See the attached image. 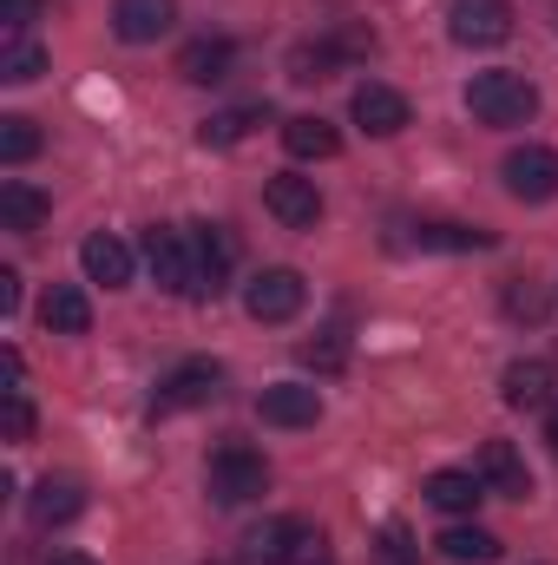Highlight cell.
<instances>
[{
  "instance_id": "6da1fadb",
  "label": "cell",
  "mask_w": 558,
  "mask_h": 565,
  "mask_svg": "<svg viewBox=\"0 0 558 565\" xmlns=\"http://www.w3.org/2000/svg\"><path fill=\"white\" fill-rule=\"evenodd\" d=\"M466 113L480 126H526L539 113V86L526 73H473L466 79Z\"/></svg>"
},
{
  "instance_id": "7a4b0ae2",
  "label": "cell",
  "mask_w": 558,
  "mask_h": 565,
  "mask_svg": "<svg viewBox=\"0 0 558 565\" xmlns=\"http://www.w3.org/2000/svg\"><path fill=\"white\" fill-rule=\"evenodd\" d=\"M204 487H211L217 507H250V500L270 487V460H264L257 447H244V440H224V447L211 454V467H204Z\"/></svg>"
},
{
  "instance_id": "3957f363",
  "label": "cell",
  "mask_w": 558,
  "mask_h": 565,
  "mask_svg": "<svg viewBox=\"0 0 558 565\" xmlns=\"http://www.w3.org/2000/svg\"><path fill=\"white\" fill-rule=\"evenodd\" d=\"M322 533L309 520H264L244 533V565H322Z\"/></svg>"
},
{
  "instance_id": "277c9868",
  "label": "cell",
  "mask_w": 558,
  "mask_h": 565,
  "mask_svg": "<svg viewBox=\"0 0 558 565\" xmlns=\"http://www.w3.org/2000/svg\"><path fill=\"white\" fill-rule=\"evenodd\" d=\"M302 302H309V282L302 270H257V277L244 282V309H250V322H289V316H302Z\"/></svg>"
},
{
  "instance_id": "5b68a950",
  "label": "cell",
  "mask_w": 558,
  "mask_h": 565,
  "mask_svg": "<svg viewBox=\"0 0 558 565\" xmlns=\"http://www.w3.org/2000/svg\"><path fill=\"white\" fill-rule=\"evenodd\" d=\"M224 395V369L211 362V355H191V362H178L164 382H158V415H178V408H204V402H217Z\"/></svg>"
},
{
  "instance_id": "8992f818",
  "label": "cell",
  "mask_w": 558,
  "mask_h": 565,
  "mask_svg": "<svg viewBox=\"0 0 558 565\" xmlns=\"http://www.w3.org/2000/svg\"><path fill=\"white\" fill-rule=\"evenodd\" d=\"M230 264H237V244L224 224H191V296H217L230 282Z\"/></svg>"
},
{
  "instance_id": "52a82bcc",
  "label": "cell",
  "mask_w": 558,
  "mask_h": 565,
  "mask_svg": "<svg viewBox=\"0 0 558 565\" xmlns=\"http://www.w3.org/2000/svg\"><path fill=\"white\" fill-rule=\"evenodd\" d=\"M447 33L460 46H500V40H513V0H453Z\"/></svg>"
},
{
  "instance_id": "ba28073f",
  "label": "cell",
  "mask_w": 558,
  "mask_h": 565,
  "mask_svg": "<svg viewBox=\"0 0 558 565\" xmlns=\"http://www.w3.org/2000/svg\"><path fill=\"white\" fill-rule=\"evenodd\" d=\"M500 178H506V191L519 204H546V198H558V151L552 145H519L500 164Z\"/></svg>"
},
{
  "instance_id": "9c48e42d",
  "label": "cell",
  "mask_w": 558,
  "mask_h": 565,
  "mask_svg": "<svg viewBox=\"0 0 558 565\" xmlns=\"http://www.w3.org/2000/svg\"><path fill=\"white\" fill-rule=\"evenodd\" d=\"M264 211L277 217L282 231H315V224H322V191H315V178L277 171V178L264 184Z\"/></svg>"
},
{
  "instance_id": "30bf717a",
  "label": "cell",
  "mask_w": 558,
  "mask_h": 565,
  "mask_svg": "<svg viewBox=\"0 0 558 565\" xmlns=\"http://www.w3.org/2000/svg\"><path fill=\"white\" fill-rule=\"evenodd\" d=\"M144 264H151L158 289H171V296H191V231L151 224V231H144Z\"/></svg>"
},
{
  "instance_id": "8fae6325",
  "label": "cell",
  "mask_w": 558,
  "mask_h": 565,
  "mask_svg": "<svg viewBox=\"0 0 558 565\" xmlns=\"http://www.w3.org/2000/svg\"><path fill=\"white\" fill-rule=\"evenodd\" d=\"M348 113H355V126H362L368 139H395V132L408 126V99H401L395 86H382V79H368V86H355V99H348Z\"/></svg>"
},
{
  "instance_id": "7c38bea8",
  "label": "cell",
  "mask_w": 558,
  "mask_h": 565,
  "mask_svg": "<svg viewBox=\"0 0 558 565\" xmlns=\"http://www.w3.org/2000/svg\"><path fill=\"white\" fill-rule=\"evenodd\" d=\"M178 26V0H119L112 7V33L126 40V46H151V40H164Z\"/></svg>"
},
{
  "instance_id": "4fadbf2b",
  "label": "cell",
  "mask_w": 558,
  "mask_h": 565,
  "mask_svg": "<svg viewBox=\"0 0 558 565\" xmlns=\"http://www.w3.org/2000/svg\"><path fill=\"white\" fill-rule=\"evenodd\" d=\"M257 415L270 427H315L322 422V395H315L309 382H270V388L257 395Z\"/></svg>"
},
{
  "instance_id": "5bb4252c",
  "label": "cell",
  "mask_w": 558,
  "mask_h": 565,
  "mask_svg": "<svg viewBox=\"0 0 558 565\" xmlns=\"http://www.w3.org/2000/svg\"><path fill=\"white\" fill-rule=\"evenodd\" d=\"M480 480L493 493H506V500H533V473H526V460H519L513 440H486L480 447Z\"/></svg>"
},
{
  "instance_id": "9a60e30c",
  "label": "cell",
  "mask_w": 558,
  "mask_h": 565,
  "mask_svg": "<svg viewBox=\"0 0 558 565\" xmlns=\"http://www.w3.org/2000/svg\"><path fill=\"white\" fill-rule=\"evenodd\" d=\"M427 507H440V513H473L480 500H486V480L480 473H466V467H440V473H427Z\"/></svg>"
},
{
  "instance_id": "2e32d148",
  "label": "cell",
  "mask_w": 558,
  "mask_h": 565,
  "mask_svg": "<svg viewBox=\"0 0 558 565\" xmlns=\"http://www.w3.org/2000/svg\"><path fill=\"white\" fill-rule=\"evenodd\" d=\"M230 60H237V46L217 40V33H204V40H191V46L178 53V73H184L191 86H217V79H230Z\"/></svg>"
},
{
  "instance_id": "e0dca14e",
  "label": "cell",
  "mask_w": 558,
  "mask_h": 565,
  "mask_svg": "<svg viewBox=\"0 0 558 565\" xmlns=\"http://www.w3.org/2000/svg\"><path fill=\"white\" fill-rule=\"evenodd\" d=\"M46 217H53V198L40 184H26V178H7L0 184V224L7 231H40Z\"/></svg>"
},
{
  "instance_id": "ac0fdd59",
  "label": "cell",
  "mask_w": 558,
  "mask_h": 565,
  "mask_svg": "<svg viewBox=\"0 0 558 565\" xmlns=\"http://www.w3.org/2000/svg\"><path fill=\"white\" fill-rule=\"evenodd\" d=\"M79 507H86V493H79V480H40L33 487V500H26V513H33V526H66V520H79Z\"/></svg>"
},
{
  "instance_id": "d6986e66",
  "label": "cell",
  "mask_w": 558,
  "mask_h": 565,
  "mask_svg": "<svg viewBox=\"0 0 558 565\" xmlns=\"http://www.w3.org/2000/svg\"><path fill=\"white\" fill-rule=\"evenodd\" d=\"M79 264H86V277L106 282V289H126V282H132V250H126L119 237H106V231L79 244Z\"/></svg>"
},
{
  "instance_id": "ffe728a7",
  "label": "cell",
  "mask_w": 558,
  "mask_h": 565,
  "mask_svg": "<svg viewBox=\"0 0 558 565\" xmlns=\"http://www.w3.org/2000/svg\"><path fill=\"white\" fill-rule=\"evenodd\" d=\"M40 322H46L53 335H86V329H93V302H86V289H73V282L46 289V302H40Z\"/></svg>"
},
{
  "instance_id": "44dd1931",
  "label": "cell",
  "mask_w": 558,
  "mask_h": 565,
  "mask_svg": "<svg viewBox=\"0 0 558 565\" xmlns=\"http://www.w3.org/2000/svg\"><path fill=\"white\" fill-rule=\"evenodd\" d=\"M348 60H342V46L335 40H302V46H289V79L296 86H322V79H335Z\"/></svg>"
},
{
  "instance_id": "7402d4cb",
  "label": "cell",
  "mask_w": 558,
  "mask_h": 565,
  "mask_svg": "<svg viewBox=\"0 0 558 565\" xmlns=\"http://www.w3.org/2000/svg\"><path fill=\"white\" fill-rule=\"evenodd\" d=\"M282 145H289V158H335L342 151V132L329 119L302 113V119H282Z\"/></svg>"
},
{
  "instance_id": "603a6c76",
  "label": "cell",
  "mask_w": 558,
  "mask_h": 565,
  "mask_svg": "<svg viewBox=\"0 0 558 565\" xmlns=\"http://www.w3.org/2000/svg\"><path fill=\"white\" fill-rule=\"evenodd\" d=\"M500 395H506V408H546L552 402V369L546 362H513Z\"/></svg>"
},
{
  "instance_id": "cb8c5ba5",
  "label": "cell",
  "mask_w": 558,
  "mask_h": 565,
  "mask_svg": "<svg viewBox=\"0 0 558 565\" xmlns=\"http://www.w3.org/2000/svg\"><path fill=\"white\" fill-rule=\"evenodd\" d=\"M433 546H440V559H453V565H486V559H500V540H493L486 526H447Z\"/></svg>"
},
{
  "instance_id": "d4e9b609",
  "label": "cell",
  "mask_w": 558,
  "mask_h": 565,
  "mask_svg": "<svg viewBox=\"0 0 558 565\" xmlns=\"http://www.w3.org/2000/svg\"><path fill=\"white\" fill-rule=\"evenodd\" d=\"M415 250H493V231H480V224H415Z\"/></svg>"
},
{
  "instance_id": "484cf974",
  "label": "cell",
  "mask_w": 558,
  "mask_h": 565,
  "mask_svg": "<svg viewBox=\"0 0 558 565\" xmlns=\"http://www.w3.org/2000/svg\"><path fill=\"white\" fill-rule=\"evenodd\" d=\"M264 119H270V106H230V113H211V119L197 126V139L204 145H237V139H250Z\"/></svg>"
},
{
  "instance_id": "4316f807",
  "label": "cell",
  "mask_w": 558,
  "mask_h": 565,
  "mask_svg": "<svg viewBox=\"0 0 558 565\" xmlns=\"http://www.w3.org/2000/svg\"><path fill=\"white\" fill-rule=\"evenodd\" d=\"M40 73H46V46H40V40H26V33H20V40H7V46H0V79L33 86Z\"/></svg>"
},
{
  "instance_id": "83f0119b",
  "label": "cell",
  "mask_w": 558,
  "mask_h": 565,
  "mask_svg": "<svg viewBox=\"0 0 558 565\" xmlns=\"http://www.w3.org/2000/svg\"><path fill=\"white\" fill-rule=\"evenodd\" d=\"M302 369H315V375H342V369H348V335H342V329L309 335V342H302Z\"/></svg>"
},
{
  "instance_id": "f1b7e54d",
  "label": "cell",
  "mask_w": 558,
  "mask_h": 565,
  "mask_svg": "<svg viewBox=\"0 0 558 565\" xmlns=\"http://www.w3.org/2000/svg\"><path fill=\"white\" fill-rule=\"evenodd\" d=\"M33 151H40V126L20 119V113H7L0 119V164H26Z\"/></svg>"
},
{
  "instance_id": "f546056e",
  "label": "cell",
  "mask_w": 558,
  "mask_h": 565,
  "mask_svg": "<svg viewBox=\"0 0 558 565\" xmlns=\"http://www.w3.org/2000/svg\"><path fill=\"white\" fill-rule=\"evenodd\" d=\"M506 316H513V322H546V316H552V302H546L539 289L513 282V289H506Z\"/></svg>"
},
{
  "instance_id": "4dcf8cb0",
  "label": "cell",
  "mask_w": 558,
  "mask_h": 565,
  "mask_svg": "<svg viewBox=\"0 0 558 565\" xmlns=\"http://www.w3.org/2000/svg\"><path fill=\"white\" fill-rule=\"evenodd\" d=\"M7 440L13 447L33 440V402H26V388H7Z\"/></svg>"
},
{
  "instance_id": "1f68e13d",
  "label": "cell",
  "mask_w": 558,
  "mask_h": 565,
  "mask_svg": "<svg viewBox=\"0 0 558 565\" xmlns=\"http://www.w3.org/2000/svg\"><path fill=\"white\" fill-rule=\"evenodd\" d=\"M329 40L342 46V60H368V53H375V33H368V26H335Z\"/></svg>"
},
{
  "instance_id": "d6a6232c",
  "label": "cell",
  "mask_w": 558,
  "mask_h": 565,
  "mask_svg": "<svg viewBox=\"0 0 558 565\" xmlns=\"http://www.w3.org/2000/svg\"><path fill=\"white\" fill-rule=\"evenodd\" d=\"M26 20H33V0H0V26H7V40H20Z\"/></svg>"
},
{
  "instance_id": "836d02e7",
  "label": "cell",
  "mask_w": 558,
  "mask_h": 565,
  "mask_svg": "<svg viewBox=\"0 0 558 565\" xmlns=\"http://www.w3.org/2000/svg\"><path fill=\"white\" fill-rule=\"evenodd\" d=\"M20 309V270H0V316Z\"/></svg>"
},
{
  "instance_id": "e575fe53",
  "label": "cell",
  "mask_w": 558,
  "mask_h": 565,
  "mask_svg": "<svg viewBox=\"0 0 558 565\" xmlns=\"http://www.w3.org/2000/svg\"><path fill=\"white\" fill-rule=\"evenodd\" d=\"M46 565H99V559H86V553H53Z\"/></svg>"
},
{
  "instance_id": "d590c367",
  "label": "cell",
  "mask_w": 558,
  "mask_h": 565,
  "mask_svg": "<svg viewBox=\"0 0 558 565\" xmlns=\"http://www.w3.org/2000/svg\"><path fill=\"white\" fill-rule=\"evenodd\" d=\"M546 440H552V454H558V415H552V422H546Z\"/></svg>"
},
{
  "instance_id": "8d00e7d4",
  "label": "cell",
  "mask_w": 558,
  "mask_h": 565,
  "mask_svg": "<svg viewBox=\"0 0 558 565\" xmlns=\"http://www.w3.org/2000/svg\"><path fill=\"white\" fill-rule=\"evenodd\" d=\"M322 565H329V559H322Z\"/></svg>"
}]
</instances>
